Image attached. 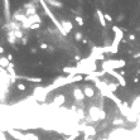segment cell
Segmentation results:
<instances>
[{
    "mask_svg": "<svg viewBox=\"0 0 140 140\" xmlns=\"http://www.w3.org/2000/svg\"><path fill=\"white\" fill-rule=\"evenodd\" d=\"M4 15H5L6 20L11 19L10 18V1L9 0H4Z\"/></svg>",
    "mask_w": 140,
    "mask_h": 140,
    "instance_id": "cell-5",
    "label": "cell"
},
{
    "mask_svg": "<svg viewBox=\"0 0 140 140\" xmlns=\"http://www.w3.org/2000/svg\"><path fill=\"white\" fill-rule=\"evenodd\" d=\"M61 25L63 27V29H64V32L66 33H71L72 32V29H73V25H72V23L69 20H61Z\"/></svg>",
    "mask_w": 140,
    "mask_h": 140,
    "instance_id": "cell-4",
    "label": "cell"
},
{
    "mask_svg": "<svg viewBox=\"0 0 140 140\" xmlns=\"http://www.w3.org/2000/svg\"><path fill=\"white\" fill-rule=\"evenodd\" d=\"M27 38H21V43H23V44H27Z\"/></svg>",
    "mask_w": 140,
    "mask_h": 140,
    "instance_id": "cell-23",
    "label": "cell"
},
{
    "mask_svg": "<svg viewBox=\"0 0 140 140\" xmlns=\"http://www.w3.org/2000/svg\"><path fill=\"white\" fill-rule=\"evenodd\" d=\"M73 93H75V97H76L77 100H83V93H82V91H81L80 88H75Z\"/></svg>",
    "mask_w": 140,
    "mask_h": 140,
    "instance_id": "cell-11",
    "label": "cell"
},
{
    "mask_svg": "<svg viewBox=\"0 0 140 140\" xmlns=\"http://www.w3.org/2000/svg\"><path fill=\"white\" fill-rule=\"evenodd\" d=\"M39 27H41V24H39V23H36V24L30 25V29H39Z\"/></svg>",
    "mask_w": 140,
    "mask_h": 140,
    "instance_id": "cell-20",
    "label": "cell"
},
{
    "mask_svg": "<svg viewBox=\"0 0 140 140\" xmlns=\"http://www.w3.org/2000/svg\"><path fill=\"white\" fill-rule=\"evenodd\" d=\"M28 6V9H27V16H32V15H34V14H37V6L36 5H33V4H29V5H27Z\"/></svg>",
    "mask_w": 140,
    "mask_h": 140,
    "instance_id": "cell-7",
    "label": "cell"
},
{
    "mask_svg": "<svg viewBox=\"0 0 140 140\" xmlns=\"http://www.w3.org/2000/svg\"><path fill=\"white\" fill-rule=\"evenodd\" d=\"M85 95L87 96V97H93L95 92H93V90L91 88V87H86L85 88Z\"/></svg>",
    "mask_w": 140,
    "mask_h": 140,
    "instance_id": "cell-13",
    "label": "cell"
},
{
    "mask_svg": "<svg viewBox=\"0 0 140 140\" xmlns=\"http://www.w3.org/2000/svg\"><path fill=\"white\" fill-rule=\"evenodd\" d=\"M14 34H15L16 39H21V38H24V37H23V33H21L20 30H18V28H16V29L14 30Z\"/></svg>",
    "mask_w": 140,
    "mask_h": 140,
    "instance_id": "cell-15",
    "label": "cell"
},
{
    "mask_svg": "<svg viewBox=\"0 0 140 140\" xmlns=\"http://www.w3.org/2000/svg\"><path fill=\"white\" fill-rule=\"evenodd\" d=\"M129 39H130V41H135V36H134V34H130Z\"/></svg>",
    "mask_w": 140,
    "mask_h": 140,
    "instance_id": "cell-22",
    "label": "cell"
},
{
    "mask_svg": "<svg viewBox=\"0 0 140 140\" xmlns=\"http://www.w3.org/2000/svg\"><path fill=\"white\" fill-rule=\"evenodd\" d=\"M107 73H110V75H112L114 77H115L116 80L119 81V85H120V86H126V81H125V78L122 77L119 72H115L114 69H110V71H107Z\"/></svg>",
    "mask_w": 140,
    "mask_h": 140,
    "instance_id": "cell-3",
    "label": "cell"
},
{
    "mask_svg": "<svg viewBox=\"0 0 140 140\" xmlns=\"http://www.w3.org/2000/svg\"><path fill=\"white\" fill-rule=\"evenodd\" d=\"M10 64V61L8 59V57H0V66L3 68H8Z\"/></svg>",
    "mask_w": 140,
    "mask_h": 140,
    "instance_id": "cell-9",
    "label": "cell"
},
{
    "mask_svg": "<svg viewBox=\"0 0 140 140\" xmlns=\"http://www.w3.org/2000/svg\"><path fill=\"white\" fill-rule=\"evenodd\" d=\"M8 42L10 43V44H14V43L16 42V37L14 32H9V37H8Z\"/></svg>",
    "mask_w": 140,
    "mask_h": 140,
    "instance_id": "cell-12",
    "label": "cell"
},
{
    "mask_svg": "<svg viewBox=\"0 0 140 140\" xmlns=\"http://www.w3.org/2000/svg\"><path fill=\"white\" fill-rule=\"evenodd\" d=\"M75 38H76V41H82V39H83V38H82V34L80 32H77L75 34Z\"/></svg>",
    "mask_w": 140,
    "mask_h": 140,
    "instance_id": "cell-18",
    "label": "cell"
},
{
    "mask_svg": "<svg viewBox=\"0 0 140 140\" xmlns=\"http://www.w3.org/2000/svg\"><path fill=\"white\" fill-rule=\"evenodd\" d=\"M75 59L77 61V62H80V61H81V57H80V56H76V57H75Z\"/></svg>",
    "mask_w": 140,
    "mask_h": 140,
    "instance_id": "cell-24",
    "label": "cell"
},
{
    "mask_svg": "<svg viewBox=\"0 0 140 140\" xmlns=\"http://www.w3.org/2000/svg\"><path fill=\"white\" fill-rule=\"evenodd\" d=\"M133 81H134V83H136V82H139V78H138V77H135Z\"/></svg>",
    "mask_w": 140,
    "mask_h": 140,
    "instance_id": "cell-26",
    "label": "cell"
},
{
    "mask_svg": "<svg viewBox=\"0 0 140 140\" xmlns=\"http://www.w3.org/2000/svg\"><path fill=\"white\" fill-rule=\"evenodd\" d=\"M8 59L11 61V59H13V56H11V54H8Z\"/></svg>",
    "mask_w": 140,
    "mask_h": 140,
    "instance_id": "cell-27",
    "label": "cell"
},
{
    "mask_svg": "<svg viewBox=\"0 0 140 140\" xmlns=\"http://www.w3.org/2000/svg\"><path fill=\"white\" fill-rule=\"evenodd\" d=\"M112 32L115 33V37H114V41H112L111 46L119 47V44L122 42V39H124V30L120 29L119 27H116V25H114V27H112Z\"/></svg>",
    "mask_w": 140,
    "mask_h": 140,
    "instance_id": "cell-2",
    "label": "cell"
},
{
    "mask_svg": "<svg viewBox=\"0 0 140 140\" xmlns=\"http://www.w3.org/2000/svg\"><path fill=\"white\" fill-rule=\"evenodd\" d=\"M4 51H5V49H4V48H3L1 46H0V54H3V53H4Z\"/></svg>",
    "mask_w": 140,
    "mask_h": 140,
    "instance_id": "cell-25",
    "label": "cell"
},
{
    "mask_svg": "<svg viewBox=\"0 0 140 140\" xmlns=\"http://www.w3.org/2000/svg\"><path fill=\"white\" fill-rule=\"evenodd\" d=\"M13 19L19 21V23H24V21L28 19V16L25 14H18V13H16V14H14V16H13Z\"/></svg>",
    "mask_w": 140,
    "mask_h": 140,
    "instance_id": "cell-8",
    "label": "cell"
},
{
    "mask_svg": "<svg viewBox=\"0 0 140 140\" xmlns=\"http://www.w3.org/2000/svg\"><path fill=\"white\" fill-rule=\"evenodd\" d=\"M76 21H77V24L80 25V27H82V25H83V19H82V16H80V15H77L76 16Z\"/></svg>",
    "mask_w": 140,
    "mask_h": 140,
    "instance_id": "cell-16",
    "label": "cell"
},
{
    "mask_svg": "<svg viewBox=\"0 0 140 140\" xmlns=\"http://www.w3.org/2000/svg\"><path fill=\"white\" fill-rule=\"evenodd\" d=\"M16 88H18L19 91H24V90H27V87H25V85H23V83H18L16 85Z\"/></svg>",
    "mask_w": 140,
    "mask_h": 140,
    "instance_id": "cell-17",
    "label": "cell"
},
{
    "mask_svg": "<svg viewBox=\"0 0 140 140\" xmlns=\"http://www.w3.org/2000/svg\"><path fill=\"white\" fill-rule=\"evenodd\" d=\"M117 87H119V86H117L116 83H109V85H107V88L110 90L111 92H115V91L117 90Z\"/></svg>",
    "mask_w": 140,
    "mask_h": 140,
    "instance_id": "cell-14",
    "label": "cell"
},
{
    "mask_svg": "<svg viewBox=\"0 0 140 140\" xmlns=\"http://www.w3.org/2000/svg\"><path fill=\"white\" fill-rule=\"evenodd\" d=\"M46 3L51 4V5L54 6V8H63V4L61 1H58V0H46Z\"/></svg>",
    "mask_w": 140,
    "mask_h": 140,
    "instance_id": "cell-10",
    "label": "cell"
},
{
    "mask_svg": "<svg viewBox=\"0 0 140 140\" xmlns=\"http://www.w3.org/2000/svg\"><path fill=\"white\" fill-rule=\"evenodd\" d=\"M96 15H97L101 27H106V19H105V14H104V13L100 10V9H97V10H96Z\"/></svg>",
    "mask_w": 140,
    "mask_h": 140,
    "instance_id": "cell-6",
    "label": "cell"
},
{
    "mask_svg": "<svg viewBox=\"0 0 140 140\" xmlns=\"http://www.w3.org/2000/svg\"><path fill=\"white\" fill-rule=\"evenodd\" d=\"M41 48H42V49H47V48H48V44H47V43H42V44H41Z\"/></svg>",
    "mask_w": 140,
    "mask_h": 140,
    "instance_id": "cell-21",
    "label": "cell"
},
{
    "mask_svg": "<svg viewBox=\"0 0 140 140\" xmlns=\"http://www.w3.org/2000/svg\"><path fill=\"white\" fill-rule=\"evenodd\" d=\"M105 19H106V21H109V23H110V21H112V18H111V15L110 14H105Z\"/></svg>",
    "mask_w": 140,
    "mask_h": 140,
    "instance_id": "cell-19",
    "label": "cell"
},
{
    "mask_svg": "<svg viewBox=\"0 0 140 140\" xmlns=\"http://www.w3.org/2000/svg\"><path fill=\"white\" fill-rule=\"evenodd\" d=\"M126 66V62L124 59H106L104 61L102 64H101V68L104 72H107L110 69H119V68H122Z\"/></svg>",
    "mask_w": 140,
    "mask_h": 140,
    "instance_id": "cell-1",
    "label": "cell"
}]
</instances>
